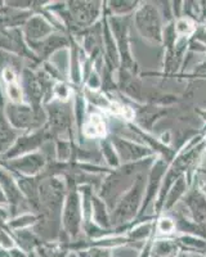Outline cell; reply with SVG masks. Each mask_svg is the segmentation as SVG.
Returning a JSON list of instances; mask_svg holds the SVG:
<instances>
[{
    "label": "cell",
    "instance_id": "obj_4",
    "mask_svg": "<svg viewBox=\"0 0 206 257\" xmlns=\"http://www.w3.org/2000/svg\"><path fill=\"white\" fill-rule=\"evenodd\" d=\"M168 166L169 164L166 162V161L157 157L156 161H155L152 166H151V169L148 170L143 205H142L141 212H139L138 219L137 220L143 219V215L146 213L147 208L150 207L151 203L156 201L157 196H159L160 188H161V184H162V179H164L165 173H166V170H168Z\"/></svg>",
    "mask_w": 206,
    "mask_h": 257
},
{
    "label": "cell",
    "instance_id": "obj_15",
    "mask_svg": "<svg viewBox=\"0 0 206 257\" xmlns=\"http://www.w3.org/2000/svg\"><path fill=\"white\" fill-rule=\"evenodd\" d=\"M188 254V257H206V254H202V253H187Z\"/></svg>",
    "mask_w": 206,
    "mask_h": 257
},
{
    "label": "cell",
    "instance_id": "obj_9",
    "mask_svg": "<svg viewBox=\"0 0 206 257\" xmlns=\"http://www.w3.org/2000/svg\"><path fill=\"white\" fill-rule=\"evenodd\" d=\"M175 239H177L178 244L180 245L182 252L206 254V239H203V238L182 234L179 237H175Z\"/></svg>",
    "mask_w": 206,
    "mask_h": 257
},
{
    "label": "cell",
    "instance_id": "obj_1",
    "mask_svg": "<svg viewBox=\"0 0 206 257\" xmlns=\"http://www.w3.org/2000/svg\"><path fill=\"white\" fill-rule=\"evenodd\" d=\"M146 183H147V175L144 173L139 174L132 187L124 193L120 201L118 202V206L112 212L111 225L121 228L125 225L133 224L132 221H136L138 219L142 205H143Z\"/></svg>",
    "mask_w": 206,
    "mask_h": 257
},
{
    "label": "cell",
    "instance_id": "obj_16",
    "mask_svg": "<svg viewBox=\"0 0 206 257\" xmlns=\"http://www.w3.org/2000/svg\"><path fill=\"white\" fill-rule=\"evenodd\" d=\"M202 190H203V192H205V194H206V185H203V187H202Z\"/></svg>",
    "mask_w": 206,
    "mask_h": 257
},
{
    "label": "cell",
    "instance_id": "obj_5",
    "mask_svg": "<svg viewBox=\"0 0 206 257\" xmlns=\"http://www.w3.org/2000/svg\"><path fill=\"white\" fill-rule=\"evenodd\" d=\"M112 144L118 153L120 162L123 161L124 164H132V162H138V161L144 160V158L156 156L155 153L144 144L136 143L133 141H128L120 137L112 138Z\"/></svg>",
    "mask_w": 206,
    "mask_h": 257
},
{
    "label": "cell",
    "instance_id": "obj_8",
    "mask_svg": "<svg viewBox=\"0 0 206 257\" xmlns=\"http://www.w3.org/2000/svg\"><path fill=\"white\" fill-rule=\"evenodd\" d=\"M191 188V183L188 181L187 175H183L178 179L175 183L173 184V187L170 188L169 193L166 194V198L164 202V208H162V212H169L174 206L177 205L180 199L184 198V196L187 194V192Z\"/></svg>",
    "mask_w": 206,
    "mask_h": 257
},
{
    "label": "cell",
    "instance_id": "obj_14",
    "mask_svg": "<svg viewBox=\"0 0 206 257\" xmlns=\"http://www.w3.org/2000/svg\"><path fill=\"white\" fill-rule=\"evenodd\" d=\"M102 149H103V155H105V157H106L107 162H109L112 167H120L121 166L120 158H119L118 153H116L115 148H114V144H112V142L103 141L102 142Z\"/></svg>",
    "mask_w": 206,
    "mask_h": 257
},
{
    "label": "cell",
    "instance_id": "obj_7",
    "mask_svg": "<svg viewBox=\"0 0 206 257\" xmlns=\"http://www.w3.org/2000/svg\"><path fill=\"white\" fill-rule=\"evenodd\" d=\"M182 252L175 238H155L151 244L150 257H178Z\"/></svg>",
    "mask_w": 206,
    "mask_h": 257
},
{
    "label": "cell",
    "instance_id": "obj_13",
    "mask_svg": "<svg viewBox=\"0 0 206 257\" xmlns=\"http://www.w3.org/2000/svg\"><path fill=\"white\" fill-rule=\"evenodd\" d=\"M85 133L89 137H103L106 134V126L99 116L94 114L90 117L89 122L86 123Z\"/></svg>",
    "mask_w": 206,
    "mask_h": 257
},
{
    "label": "cell",
    "instance_id": "obj_2",
    "mask_svg": "<svg viewBox=\"0 0 206 257\" xmlns=\"http://www.w3.org/2000/svg\"><path fill=\"white\" fill-rule=\"evenodd\" d=\"M133 22L144 40L151 44H162V31L165 25L159 9L153 2H144L139 4L133 15Z\"/></svg>",
    "mask_w": 206,
    "mask_h": 257
},
{
    "label": "cell",
    "instance_id": "obj_6",
    "mask_svg": "<svg viewBox=\"0 0 206 257\" xmlns=\"http://www.w3.org/2000/svg\"><path fill=\"white\" fill-rule=\"evenodd\" d=\"M184 206L191 213V219L197 224H206V194L198 185H191L183 198Z\"/></svg>",
    "mask_w": 206,
    "mask_h": 257
},
{
    "label": "cell",
    "instance_id": "obj_11",
    "mask_svg": "<svg viewBox=\"0 0 206 257\" xmlns=\"http://www.w3.org/2000/svg\"><path fill=\"white\" fill-rule=\"evenodd\" d=\"M174 26L178 38H189L196 31V22L188 17H180L174 21Z\"/></svg>",
    "mask_w": 206,
    "mask_h": 257
},
{
    "label": "cell",
    "instance_id": "obj_3",
    "mask_svg": "<svg viewBox=\"0 0 206 257\" xmlns=\"http://www.w3.org/2000/svg\"><path fill=\"white\" fill-rule=\"evenodd\" d=\"M129 17H114L111 20V32L116 39L119 57L121 66L128 72H134L137 70V63L132 56L129 41Z\"/></svg>",
    "mask_w": 206,
    "mask_h": 257
},
{
    "label": "cell",
    "instance_id": "obj_17",
    "mask_svg": "<svg viewBox=\"0 0 206 257\" xmlns=\"http://www.w3.org/2000/svg\"><path fill=\"white\" fill-rule=\"evenodd\" d=\"M203 21H205V25H206V15H205V17H203ZM206 27V26H205Z\"/></svg>",
    "mask_w": 206,
    "mask_h": 257
},
{
    "label": "cell",
    "instance_id": "obj_10",
    "mask_svg": "<svg viewBox=\"0 0 206 257\" xmlns=\"http://www.w3.org/2000/svg\"><path fill=\"white\" fill-rule=\"evenodd\" d=\"M155 231L156 234H161L162 237H169L171 234L177 233L175 221L173 217L168 216V215H160L155 220Z\"/></svg>",
    "mask_w": 206,
    "mask_h": 257
},
{
    "label": "cell",
    "instance_id": "obj_12",
    "mask_svg": "<svg viewBox=\"0 0 206 257\" xmlns=\"http://www.w3.org/2000/svg\"><path fill=\"white\" fill-rule=\"evenodd\" d=\"M112 12H115L118 17H129L130 15H134L137 8L139 7V2H111Z\"/></svg>",
    "mask_w": 206,
    "mask_h": 257
}]
</instances>
